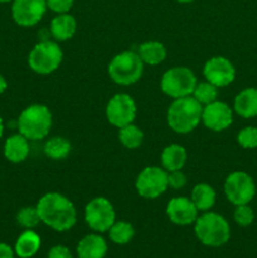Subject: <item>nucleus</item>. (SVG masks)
Masks as SVG:
<instances>
[{
  "mask_svg": "<svg viewBox=\"0 0 257 258\" xmlns=\"http://www.w3.org/2000/svg\"><path fill=\"white\" fill-rule=\"evenodd\" d=\"M194 233L204 246L221 247L231 238V227L223 216L206 212L194 222Z\"/></svg>",
  "mask_w": 257,
  "mask_h": 258,
  "instance_id": "nucleus-3",
  "label": "nucleus"
},
{
  "mask_svg": "<svg viewBox=\"0 0 257 258\" xmlns=\"http://www.w3.org/2000/svg\"><path fill=\"white\" fill-rule=\"evenodd\" d=\"M22 134L9 136L4 144V156L10 163H22L29 155V143Z\"/></svg>",
  "mask_w": 257,
  "mask_h": 258,
  "instance_id": "nucleus-17",
  "label": "nucleus"
},
{
  "mask_svg": "<svg viewBox=\"0 0 257 258\" xmlns=\"http://www.w3.org/2000/svg\"><path fill=\"white\" fill-rule=\"evenodd\" d=\"M138 54L141 58L144 64L158 66L165 60L166 48L164 47L163 43L150 40V42H145L140 44Z\"/></svg>",
  "mask_w": 257,
  "mask_h": 258,
  "instance_id": "nucleus-22",
  "label": "nucleus"
},
{
  "mask_svg": "<svg viewBox=\"0 0 257 258\" xmlns=\"http://www.w3.org/2000/svg\"><path fill=\"white\" fill-rule=\"evenodd\" d=\"M118 139H120V143L126 149L134 150V149H138L143 144L144 133L138 126H135L134 123H130V125H126L120 128V131H118Z\"/></svg>",
  "mask_w": 257,
  "mask_h": 258,
  "instance_id": "nucleus-26",
  "label": "nucleus"
},
{
  "mask_svg": "<svg viewBox=\"0 0 257 258\" xmlns=\"http://www.w3.org/2000/svg\"><path fill=\"white\" fill-rule=\"evenodd\" d=\"M48 258H73L72 253H71L70 249L66 246L62 244H58L50 248L49 253H48Z\"/></svg>",
  "mask_w": 257,
  "mask_h": 258,
  "instance_id": "nucleus-33",
  "label": "nucleus"
},
{
  "mask_svg": "<svg viewBox=\"0 0 257 258\" xmlns=\"http://www.w3.org/2000/svg\"><path fill=\"white\" fill-rule=\"evenodd\" d=\"M3 134H4V122H3V118L0 116V139H2Z\"/></svg>",
  "mask_w": 257,
  "mask_h": 258,
  "instance_id": "nucleus-36",
  "label": "nucleus"
},
{
  "mask_svg": "<svg viewBox=\"0 0 257 258\" xmlns=\"http://www.w3.org/2000/svg\"><path fill=\"white\" fill-rule=\"evenodd\" d=\"M15 252L9 244L0 243V258H14Z\"/></svg>",
  "mask_w": 257,
  "mask_h": 258,
  "instance_id": "nucleus-34",
  "label": "nucleus"
},
{
  "mask_svg": "<svg viewBox=\"0 0 257 258\" xmlns=\"http://www.w3.org/2000/svg\"><path fill=\"white\" fill-rule=\"evenodd\" d=\"M191 202L199 212H208L216 202V191L208 184H197L191 190Z\"/></svg>",
  "mask_w": 257,
  "mask_h": 258,
  "instance_id": "nucleus-23",
  "label": "nucleus"
},
{
  "mask_svg": "<svg viewBox=\"0 0 257 258\" xmlns=\"http://www.w3.org/2000/svg\"><path fill=\"white\" fill-rule=\"evenodd\" d=\"M47 8V0H13V20L19 27H34L44 17Z\"/></svg>",
  "mask_w": 257,
  "mask_h": 258,
  "instance_id": "nucleus-12",
  "label": "nucleus"
},
{
  "mask_svg": "<svg viewBox=\"0 0 257 258\" xmlns=\"http://www.w3.org/2000/svg\"><path fill=\"white\" fill-rule=\"evenodd\" d=\"M75 0H47V7L57 14L68 13L73 7Z\"/></svg>",
  "mask_w": 257,
  "mask_h": 258,
  "instance_id": "nucleus-32",
  "label": "nucleus"
},
{
  "mask_svg": "<svg viewBox=\"0 0 257 258\" xmlns=\"http://www.w3.org/2000/svg\"><path fill=\"white\" fill-rule=\"evenodd\" d=\"M9 2H13V0H0V3H9Z\"/></svg>",
  "mask_w": 257,
  "mask_h": 258,
  "instance_id": "nucleus-38",
  "label": "nucleus"
},
{
  "mask_svg": "<svg viewBox=\"0 0 257 258\" xmlns=\"http://www.w3.org/2000/svg\"><path fill=\"white\" fill-rule=\"evenodd\" d=\"M108 236L110 239L116 244H127L131 239L135 236V229H134L133 224L125 221H118L111 226L108 229Z\"/></svg>",
  "mask_w": 257,
  "mask_h": 258,
  "instance_id": "nucleus-25",
  "label": "nucleus"
},
{
  "mask_svg": "<svg viewBox=\"0 0 257 258\" xmlns=\"http://www.w3.org/2000/svg\"><path fill=\"white\" fill-rule=\"evenodd\" d=\"M168 184L170 188L179 190L186 185V176L181 170L169 171L168 173Z\"/></svg>",
  "mask_w": 257,
  "mask_h": 258,
  "instance_id": "nucleus-31",
  "label": "nucleus"
},
{
  "mask_svg": "<svg viewBox=\"0 0 257 258\" xmlns=\"http://www.w3.org/2000/svg\"><path fill=\"white\" fill-rule=\"evenodd\" d=\"M224 194L234 206L248 204L256 194V184L244 171H233L224 181Z\"/></svg>",
  "mask_w": 257,
  "mask_h": 258,
  "instance_id": "nucleus-10",
  "label": "nucleus"
},
{
  "mask_svg": "<svg viewBox=\"0 0 257 258\" xmlns=\"http://www.w3.org/2000/svg\"><path fill=\"white\" fill-rule=\"evenodd\" d=\"M63 60V52L58 43L43 40L34 45L28 55V64L38 75H49L58 70Z\"/></svg>",
  "mask_w": 257,
  "mask_h": 258,
  "instance_id": "nucleus-6",
  "label": "nucleus"
},
{
  "mask_svg": "<svg viewBox=\"0 0 257 258\" xmlns=\"http://www.w3.org/2000/svg\"><path fill=\"white\" fill-rule=\"evenodd\" d=\"M7 88H8L7 80L4 78V76L0 75V95L5 92V90H7Z\"/></svg>",
  "mask_w": 257,
  "mask_h": 258,
  "instance_id": "nucleus-35",
  "label": "nucleus"
},
{
  "mask_svg": "<svg viewBox=\"0 0 257 258\" xmlns=\"http://www.w3.org/2000/svg\"><path fill=\"white\" fill-rule=\"evenodd\" d=\"M179 3H183V4H188V3H193L194 0H176Z\"/></svg>",
  "mask_w": 257,
  "mask_h": 258,
  "instance_id": "nucleus-37",
  "label": "nucleus"
},
{
  "mask_svg": "<svg viewBox=\"0 0 257 258\" xmlns=\"http://www.w3.org/2000/svg\"><path fill=\"white\" fill-rule=\"evenodd\" d=\"M197 86V77L188 67H173L166 71L160 81L161 91L171 98L190 96Z\"/></svg>",
  "mask_w": 257,
  "mask_h": 258,
  "instance_id": "nucleus-7",
  "label": "nucleus"
},
{
  "mask_svg": "<svg viewBox=\"0 0 257 258\" xmlns=\"http://www.w3.org/2000/svg\"><path fill=\"white\" fill-rule=\"evenodd\" d=\"M71 153V143L62 136L49 139L44 145V154L52 160H63Z\"/></svg>",
  "mask_w": 257,
  "mask_h": 258,
  "instance_id": "nucleus-24",
  "label": "nucleus"
},
{
  "mask_svg": "<svg viewBox=\"0 0 257 258\" xmlns=\"http://www.w3.org/2000/svg\"><path fill=\"white\" fill-rule=\"evenodd\" d=\"M77 30V22L68 13L58 14L50 23V33L58 42H65L71 39Z\"/></svg>",
  "mask_w": 257,
  "mask_h": 258,
  "instance_id": "nucleus-19",
  "label": "nucleus"
},
{
  "mask_svg": "<svg viewBox=\"0 0 257 258\" xmlns=\"http://www.w3.org/2000/svg\"><path fill=\"white\" fill-rule=\"evenodd\" d=\"M17 123L19 134L28 140H42L49 134L52 127V112L44 105H30L20 112Z\"/></svg>",
  "mask_w": 257,
  "mask_h": 258,
  "instance_id": "nucleus-4",
  "label": "nucleus"
},
{
  "mask_svg": "<svg viewBox=\"0 0 257 258\" xmlns=\"http://www.w3.org/2000/svg\"><path fill=\"white\" fill-rule=\"evenodd\" d=\"M17 222L25 229H33L39 224L40 218L37 207H24L17 214Z\"/></svg>",
  "mask_w": 257,
  "mask_h": 258,
  "instance_id": "nucleus-28",
  "label": "nucleus"
},
{
  "mask_svg": "<svg viewBox=\"0 0 257 258\" xmlns=\"http://www.w3.org/2000/svg\"><path fill=\"white\" fill-rule=\"evenodd\" d=\"M188 154L184 146L179 144H171L166 146L161 153V164L166 171L181 170L186 163Z\"/></svg>",
  "mask_w": 257,
  "mask_h": 258,
  "instance_id": "nucleus-21",
  "label": "nucleus"
},
{
  "mask_svg": "<svg viewBox=\"0 0 257 258\" xmlns=\"http://www.w3.org/2000/svg\"><path fill=\"white\" fill-rule=\"evenodd\" d=\"M202 122L212 131H224L233 122V111L227 103L217 100L204 106L202 111Z\"/></svg>",
  "mask_w": 257,
  "mask_h": 258,
  "instance_id": "nucleus-14",
  "label": "nucleus"
},
{
  "mask_svg": "<svg viewBox=\"0 0 257 258\" xmlns=\"http://www.w3.org/2000/svg\"><path fill=\"white\" fill-rule=\"evenodd\" d=\"M237 141L243 149H256L257 148V127L247 126L243 127L237 135Z\"/></svg>",
  "mask_w": 257,
  "mask_h": 258,
  "instance_id": "nucleus-30",
  "label": "nucleus"
},
{
  "mask_svg": "<svg viewBox=\"0 0 257 258\" xmlns=\"http://www.w3.org/2000/svg\"><path fill=\"white\" fill-rule=\"evenodd\" d=\"M37 211L40 222L57 232L70 231L77 221V212L72 202L55 191L44 194L38 201Z\"/></svg>",
  "mask_w": 257,
  "mask_h": 258,
  "instance_id": "nucleus-1",
  "label": "nucleus"
},
{
  "mask_svg": "<svg viewBox=\"0 0 257 258\" xmlns=\"http://www.w3.org/2000/svg\"><path fill=\"white\" fill-rule=\"evenodd\" d=\"M202 111L203 106L193 96L175 98L166 115L169 127L178 134L191 133L202 121Z\"/></svg>",
  "mask_w": 257,
  "mask_h": 258,
  "instance_id": "nucleus-2",
  "label": "nucleus"
},
{
  "mask_svg": "<svg viewBox=\"0 0 257 258\" xmlns=\"http://www.w3.org/2000/svg\"><path fill=\"white\" fill-rule=\"evenodd\" d=\"M234 222L241 227H248L253 223L254 213L253 209L248 204H242V206H236L233 213Z\"/></svg>",
  "mask_w": 257,
  "mask_h": 258,
  "instance_id": "nucleus-29",
  "label": "nucleus"
},
{
  "mask_svg": "<svg viewBox=\"0 0 257 258\" xmlns=\"http://www.w3.org/2000/svg\"><path fill=\"white\" fill-rule=\"evenodd\" d=\"M144 72V63L138 53L126 50L115 55L108 63L111 80L120 86H130L138 82Z\"/></svg>",
  "mask_w": 257,
  "mask_h": 258,
  "instance_id": "nucleus-5",
  "label": "nucleus"
},
{
  "mask_svg": "<svg viewBox=\"0 0 257 258\" xmlns=\"http://www.w3.org/2000/svg\"><path fill=\"white\" fill-rule=\"evenodd\" d=\"M39 234L32 229H27L18 237L14 246V252L19 258H32L38 253L40 248Z\"/></svg>",
  "mask_w": 257,
  "mask_h": 258,
  "instance_id": "nucleus-20",
  "label": "nucleus"
},
{
  "mask_svg": "<svg viewBox=\"0 0 257 258\" xmlns=\"http://www.w3.org/2000/svg\"><path fill=\"white\" fill-rule=\"evenodd\" d=\"M203 75L209 83L216 87H226L236 78V68L224 57H213L206 62Z\"/></svg>",
  "mask_w": 257,
  "mask_h": 258,
  "instance_id": "nucleus-13",
  "label": "nucleus"
},
{
  "mask_svg": "<svg viewBox=\"0 0 257 258\" xmlns=\"http://www.w3.org/2000/svg\"><path fill=\"white\" fill-rule=\"evenodd\" d=\"M85 221L92 231L103 233L108 232L116 222V213L112 203L105 197L91 199L85 208Z\"/></svg>",
  "mask_w": 257,
  "mask_h": 258,
  "instance_id": "nucleus-8",
  "label": "nucleus"
},
{
  "mask_svg": "<svg viewBox=\"0 0 257 258\" xmlns=\"http://www.w3.org/2000/svg\"><path fill=\"white\" fill-rule=\"evenodd\" d=\"M234 112L243 118L257 116V88L248 87L236 96L233 102Z\"/></svg>",
  "mask_w": 257,
  "mask_h": 258,
  "instance_id": "nucleus-18",
  "label": "nucleus"
},
{
  "mask_svg": "<svg viewBox=\"0 0 257 258\" xmlns=\"http://www.w3.org/2000/svg\"><path fill=\"white\" fill-rule=\"evenodd\" d=\"M191 95H193V97L196 98L202 106H206L214 102V101H217V97H218V87H216L214 85L209 83L208 81H207V82L197 83L196 88H194Z\"/></svg>",
  "mask_w": 257,
  "mask_h": 258,
  "instance_id": "nucleus-27",
  "label": "nucleus"
},
{
  "mask_svg": "<svg viewBox=\"0 0 257 258\" xmlns=\"http://www.w3.org/2000/svg\"><path fill=\"white\" fill-rule=\"evenodd\" d=\"M198 209L191 199L186 197H175L166 206V214L174 224L189 226L198 218Z\"/></svg>",
  "mask_w": 257,
  "mask_h": 258,
  "instance_id": "nucleus-15",
  "label": "nucleus"
},
{
  "mask_svg": "<svg viewBox=\"0 0 257 258\" xmlns=\"http://www.w3.org/2000/svg\"><path fill=\"white\" fill-rule=\"evenodd\" d=\"M106 117L115 127L121 128L134 122L136 117V103L130 95L117 93L106 106Z\"/></svg>",
  "mask_w": 257,
  "mask_h": 258,
  "instance_id": "nucleus-11",
  "label": "nucleus"
},
{
  "mask_svg": "<svg viewBox=\"0 0 257 258\" xmlns=\"http://www.w3.org/2000/svg\"><path fill=\"white\" fill-rule=\"evenodd\" d=\"M168 171L159 166H146L138 175L135 188L139 196L145 199H155L168 189Z\"/></svg>",
  "mask_w": 257,
  "mask_h": 258,
  "instance_id": "nucleus-9",
  "label": "nucleus"
},
{
  "mask_svg": "<svg viewBox=\"0 0 257 258\" xmlns=\"http://www.w3.org/2000/svg\"><path fill=\"white\" fill-rule=\"evenodd\" d=\"M107 249V242L100 234H87L77 244L80 258H105Z\"/></svg>",
  "mask_w": 257,
  "mask_h": 258,
  "instance_id": "nucleus-16",
  "label": "nucleus"
}]
</instances>
